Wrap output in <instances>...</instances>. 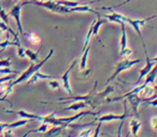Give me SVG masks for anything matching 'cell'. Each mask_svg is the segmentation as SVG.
Here are the masks:
<instances>
[{"label": "cell", "mask_w": 157, "mask_h": 137, "mask_svg": "<svg viewBox=\"0 0 157 137\" xmlns=\"http://www.w3.org/2000/svg\"><path fill=\"white\" fill-rule=\"evenodd\" d=\"M114 90H115V88L113 87V86H109L108 85L107 87H105V89L103 90V91L101 92H96L94 96V102H95V106H98V105L102 104L103 102H105V100L108 98V96L111 93H113Z\"/></svg>", "instance_id": "obj_9"}, {"label": "cell", "mask_w": 157, "mask_h": 137, "mask_svg": "<svg viewBox=\"0 0 157 137\" xmlns=\"http://www.w3.org/2000/svg\"><path fill=\"white\" fill-rule=\"evenodd\" d=\"M48 86H50V88L53 90H56V89H59V88H60L59 81H55V79H50V81H48Z\"/></svg>", "instance_id": "obj_23"}, {"label": "cell", "mask_w": 157, "mask_h": 137, "mask_svg": "<svg viewBox=\"0 0 157 137\" xmlns=\"http://www.w3.org/2000/svg\"><path fill=\"white\" fill-rule=\"evenodd\" d=\"M6 128H9V123L7 122H0V133L2 134V132Z\"/></svg>", "instance_id": "obj_31"}, {"label": "cell", "mask_w": 157, "mask_h": 137, "mask_svg": "<svg viewBox=\"0 0 157 137\" xmlns=\"http://www.w3.org/2000/svg\"><path fill=\"white\" fill-rule=\"evenodd\" d=\"M157 76V64L155 65L154 67L152 69L150 73L145 76V81L144 83L142 84L143 86H147V85H154V81H155V78Z\"/></svg>", "instance_id": "obj_13"}, {"label": "cell", "mask_w": 157, "mask_h": 137, "mask_svg": "<svg viewBox=\"0 0 157 137\" xmlns=\"http://www.w3.org/2000/svg\"><path fill=\"white\" fill-rule=\"evenodd\" d=\"M143 48H144V52H145V65H144L143 67H142L141 70H140V73H139V77H138V79L137 81L133 83V86H136L137 87L139 84H141V81H142V79L143 78H145V76L148 74V73L152 71V69L155 67V63L153 62L152 60H151L150 58H148V56H147V52H146V46L145 45H143Z\"/></svg>", "instance_id": "obj_7"}, {"label": "cell", "mask_w": 157, "mask_h": 137, "mask_svg": "<svg viewBox=\"0 0 157 137\" xmlns=\"http://www.w3.org/2000/svg\"><path fill=\"white\" fill-rule=\"evenodd\" d=\"M123 105H124V113L122 115H116V114H107V115H102L101 117L96 118L94 122H110V121H113V120H121V121H125L126 118H130L131 113L130 110H128V106H127V100L124 99L123 101Z\"/></svg>", "instance_id": "obj_3"}, {"label": "cell", "mask_w": 157, "mask_h": 137, "mask_svg": "<svg viewBox=\"0 0 157 137\" xmlns=\"http://www.w3.org/2000/svg\"><path fill=\"white\" fill-rule=\"evenodd\" d=\"M78 137H80V136H78Z\"/></svg>", "instance_id": "obj_39"}, {"label": "cell", "mask_w": 157, "mask_h": 137, "mask_svg": "<svg viewBox=\"0 0 157 137\" xmlns=\"http://www.w3.org/2000/svg\"><path fill=\"white\" fill-rule=\"evenodd\" d=\"M17 55L21 58H26V55H25V47L23 46H18L17 47Z\"/></svg>", "instance_id": "obj_28"}, {"label": "cell", "mask_w": 157, "mask_h": 137, "mask_svg": "<svg viewBox=\"0 0 157 137\" xmlns=\"http://www.w3.org/2000/svg\"><path fill=\"white\" fill-rule=\"evenodd\" d=\"M76 62H78V60L76 59H74L73 61L71 62V64L69 65V67L67 69V71H66L65 73H63V75L61 76V81H63V88H65V90L68 92V93L70 94V96H72L73 94V92H72V89H71V86H70V81H69V74H70V71L73 69L74 67H75Z\"/></svg>", "instance_id": "obj_10"}, {"label": "cell", "mask_w": 157, "mask_h": 137, "mask_svg": "<svg viewBox=\"0 0 157 137\" xmlns=\"http://www.w3.org/2000/svg\"><path fill=\"white\" fill-rule=\"evenodd\" d=\"M94 24H95V20H93V23L90 24V29L87 31V35H86V39H85V42H84V46H83V50H85L87 48V46H90V38L93 35V29H94Z\"/></svg>", "instance_id": "obj_18"}, {"label": "cell", "mask_w": 157, "mask_h": 137, "mask_svg": "<svg viewBox=\"0 0 157 137\" xmlns=\"http://www.w3.org/2000/svg\"><path fill=\"white\" fill-rule=\"evenodd\" d=\"M26 37L33 44H40L42 41L41 37L37 33H29V34H26Z\"/></svg>", "instance_id": "obj_19"}, {"label": "cell", "mask_w": 157, "mask_h": 137, "mask_svg": "<svg viewBox=\"0 0 157 137\" xmlns=\"http://www.w3.org/2000/svg\"><path fill=\"white\" fill-rule=\"evenodd\" d=\"M92 132H93V128H86V130L82 131V132L80 133L78 136H80V137H92V136H90Z\"/></svg>", "instance_id": "obj_26"}, {"label": "cell", "mask_w": 157, "mask_h": 137, "mask_svg": "<svg viewBox=\"0 0 157 137\" xmlns=\"http://www.w3.org/2000/svg\"><path fill=\"white\" fill-rule=\"evenodd\" d=\"M39 52H40V50H38V52H33V50L29 49V48H25V55H26V57H28L29 60L33 63H38V62L41 61V60H39V58H38Z\"/></svg>", "instance_id": "obj_15"}, {"label": "cell", "mask_w": 157, "mask_h": 137, "mask_svg": "<svg viewBox=\"0 0 157 137\" xmlns=\"http://www.w3.org/2000/svg\"><path fill=\"white\" fill-rule=\"evenodd\" d=\"M151 124H152L153 130L157 131V116H155V117H152V119H151Z\"/></svg>", "instance_id": "obj_30"}, {"label": "cell", "mask_w": 157, "mask_h": 137, "mask_svg": "<svg viewBox=\"0 0 157 137\" xmlns=\"http://www.w3.org/2000/svg\"><path fill=\"white\" fill-rule=\"evenodd\" d=\"M90 46H87V48H86L85 50H83V55H82V58H81V63H80V69H81V71L86 70L87 57H88V54H90Z\"/></svg>", "instance_id": "obj_17"}, {"label": "cell", "mask_w": 157, "mask_h": 137, "mask_svg": "<svg viewBox=\"0 0 157 137\" xmlns=\"http://www.w3.org/2000/svg\"><path fill=\"white\" fill-rule=\"evenodd\" d=\"M26 5H39V7H43L44 9L48 10L51 12H54V13H58V14H69V8L63 7L60 5L56 2V1H48V2H39V1H33V2H29L26 1Z\"/></svg>", "instance_id": "obj_4"}, {"label": "cell", "mask_w": 157, "mask_h": 137, "mask_svg": "<svg viewBox=\"0 0 157 137\" xmlns=\"http://www.w3.org/2000/svg\"><path fill=\"white\" fill-rule=\"evenodd\" d=\"M105 23H107V20H105V18L103 20V18H101V16H99V17H97V20H95L94 29H93V35L96 37L97 41L101 44V46H105V45L102 44V41H101L100 38H99V29H100V27L102 26L103 24H105Z\"/></svg>", "instance_id": "obj_11"}, {"label": "cell", "mask_w": 157, "mask_h": 137, "mask_svg": "<svg viewBox=\"0 0 157 137\" xmlns=\"http://www.w3.org/2000/svg\"><path fill=\"white\" fill-rule=\"evenodd\" d=\"M154 16H155V17H157V14H155V15H154Z\"/></svg>", "instance_id": "obj_38"}, {"label": "cell", "mask_w": 157, "mask_h": 137, "mask_svg": "<svg viewBox=\"0 0 157 137\" xmlns=\"http://www.w3.org/2000/svg\"><path fill=\"white\" fill-rule=\"evenodd\" d=\"M129 134H130V132H128V133H127V134H126V136H125V137H129ZM110 137H111V136H110Z\"/></svg>", "instance_id": "obj_36"}, {"label": "cell", "mask_w": 157, "mask_h": 137, "mask_svg": "<svg viewBox=\"0 0 157 137\" xmlns=\"http://www.w3.org/2000/svg\"><path fill=\"white\" fill-rule=\"evenodd\" d=\"M121 26H122V37H121L120 55L124 59H126L132 54V50H131V48H129L127 46V33H126V27H125L126 25H125V23H123V24H121Z\"/></svg>", "instance_id": "obj_8"}, {"label": "cell", "mask_w": 157, "mask_h": 137, "mask_svg": "<svg viewBox=\"0 0 157 137\" xmlns=\"http://www.w3.org/2000/svg\"><path fill=\"white\" fill-rule=\"evenodd\" d=\"M11 65H12V62L10 58L1 59V60H0V67H10Z\"/></svg>", "instance_id": "obj_25"}, {"label": "cell", "mask_w": 157, "mask_h": 137, "mask_svg": "<svg viewBox=\"0 0 157 137\" xmlns=\"http://www.w3.org/2000/svg\"><path fill=\"white\" fill-rule=\"evenodd\" d=\"M151 60H152L153 62L155 63V64H157V56H156V57H154V58H152V59H151Z\"/></svg>", "instance_id": "obj_33"}, {"label": "cell", "mask_w": 157, "mask_h": 137, "mask_svg": "<svg viewBox=\"0 0 157 137\" xmlns=\"http://www.w3.org/2000/svg\"><path fill=\"white\" fill-rule=\"evenodd\" d=\"M13 1H14L15 3H20V0H13Z\"/></svg>", "instance_id": "obj_35"}, {"label": "cell", "mask_w": 157, "mask_h": 137, "mask_svg": "<svg viewBox=\"0 0 157 137\" xmlns=\"http://www.w3.org/2000/svg\"><path fill=\"white\" fill-rule=\"evenodd\" d=\"M88 105L86 104L85 102H74L72 105L70 106L66 107L63 110H74V111H78L81 110V109H84V108H87Z\"/></svg>", "instance_id": "obj_16"}, {"label": "cell", "mask_w": 157, "mask_h": 137, "mask_svg": "<svg viewBox=\"0 0 157 137\" xmlns=\"http://www.w3.org/2000/svg\"><path fill=\"white\" fill-rule=\"evenodd\" d=\"M156 29H157V28H156Z\"/></svg>", "instance_id": "obj_40"}, {"label": "cell", "mask_w": 157, "mask_h": 137, "mask_svg": "<svg viewBox=\"0 0 157 137\" xmlns=\"http://www.w3.org/2000/svg\"><path fill=\"white\" fill-rule=\"evenodd\" d=\"M48 131V123H42L39 128H35V133H46Z\"/></svg>", "instance_id": "obj_24"}, {"label": "cell", "mask_w": 157, "mask_h": 137, "mask_svg": "<svg viewBox=\"0 0 157 137\" xmlns=\"http://www.w3.org/2000/svg\"><path fill=\"white\" fill-rule=\"evenodd\" d=\"M53 54H54V49H51L50 52H48V55L45 57V59H43V60H41L40 62H38V63H31L30 67H29L26 71H24V72L20 75V77H17V78L14 79L13 81H11L10 84H8L7 88H6V89H3V90H1V91H3V93H5L6 98H7V96H9L12 91H13L14 86H16L17 84H20V83H23V81H28V79L30 78V77L33 76L36 72H38V71H39L40 69L42 67V65L45 64L46 61H48V59L53 56Z\"/></svg>", "instance_id": "obj_1"}, {"label": "cell", "mask_w": 157, "mask_h": 137, "mask_svg": "<svg viewBox=\"0 0 157 137\" xmlns=\"http://www.w3.org/2000/svg\"><path fill=\"white\" fill-rule=\"evenodd\" d=\"M24 5H26V1H24V2L16 3V5H14L11 10H10V12L8 14H9V16L13 17L14 20L16 22V25H17L18 31H20L21 34H23V35H25V37H26V33H25L24 30H23L22 22H21V12H22V8L24 7Z\"/></svg>", "instance_id": "obj_6"}, {"label": "cell", "mask_w": 157, "mask_h": 137, "mask_svg": "<svg viewBox=\"0 0 157 137\" xmlns=\"http://www.w3.org/2000/svg\"><path fill=\"white\" fill-rule=\"evenodd\" d=\"M5 101H7V98H6V96H2V98H0V102H5Z\"/></svg>", "instance_id": "obj_34"}, {"label": "cell", "mask_w": 157, "mask_h": 137, "mask_svg": "<svg viewBox=\"0 0 157 137\" xmlns=\"http://www.w3.org/2000/svg\"><path fill=\"white\" fill-rule=\"evenodd\" d=\"M153 18H155V16H151V17H147V18H143V20H132V18L128 17V16L124 15V17H123V22L125 23V24H129L131 27H132L133 29H135V31L138 33V35H139V38L141 39L142 41V44L143 45H145V42H144L143 38H142V33H141V28L145 25V23H147L148 20H153Z\"/></svg>", "instance_id": "obj_5"}, {"label": "cell", "mask_w": 157, "mask_h": 137, "mask_svg": "<svg viewBox=\"0 0 157 137\" xmlns=\"http://www.w3.org/2000/svg\"><path fill=\"white\" fill-rule=\"evenodd\" d=\"M141 121L138 119H136V118H133V119H131L130 123H129V128H130L131 133H132L133 137H139L138 136V132L140 131V128H141Z\"/></svg>", "instance_id": "obj_14"}, {"label": "cell", "mask_w": 157, "mask_h": 137, "mask_svg": "<svg viewBox=\"0 0 157 137\" xmlns=\"http://www.w3.org/2000/svg\"><path fill=\"white\" fill-rule=\"evenodd\" d=\"M0 20L9 26V14L5 11V9L1 5H0Z\"/></svg>", "instance_id": "obj_21"}, {"label": "cell", "mask_w": 157, "mask_h": 137, "mask_svg": "<svg viewBox=\"0 0 157 137\" xmlns=\"http://www.w3.org/2000/svg\"><path fill=\"white\" fill-rule=\"evenodd\" d=\"M2 137H14L13 130L12 128H6L2 132Z\"/></svg>", "instance_id": "obj_27"}, {"label": "cell", "mask_w": 157, "mask_h": 137, "mask_svg": "<svg viewBox=\"0 0 157 137\" xmlns=\"http://www.w3.org/2000/svg\"><path fill=\"white\" fill-rule=\"evenodd\" d=\"M14 81V77L11 76V75H8V76L5 77H0V90H3L7 88L8 84H6L7 81Z\"/></svg>", "instance_id": "obj_20"}, {"label": "cell", "mask_w": 157, "mask_h": 137, "mask_svg": "<svg viewBox=\"0 0 157 137\" xmlns=\"http://www.w3.org/2000/svg\"><path fill=\"white\" fill-rule=\"evenodd\" d=\"M138 63H141V59H129V58H126V59H124V60L121 61V62H118L117 64L115 65V67H114L113 74H112L111 76L107 79V83H105V85L108 86L110 81H113L114 79H115L116 77L121 74V73L129 70V69H131L133 65L138 64Z\"/></svg>", "instance_id": "obj_2"}, {"label": "cell", "mask_w": 157, "mask_h": 137, "mask_svg": "<svg viewBox=\"0 0 157 137\" xmlns=\"http://www.w3.org/2000/svg\"><path fill=\"white\" fill-rule=\"evenodd\" d=\"M101 125H102V123H101V122H98V124H97V128H96V131L94 132V135H93L92 137H99V134H100Z\"/></svg>", "instance_id": "obj_29"}, {"label": "cell", "mask_w": 157, "mask_h": 137, "mask_svg": "<svg viewBox=\"0 0 157 137\" xmlns=\"http://www.w3.org/2000/svg\"><path fill=\"white\" fill-rule=\"evenodd\" d=\"M146 104L150 105V106L156 107L157 106V98L155 99V100H152V101H148V102H146Z\"/></svg>", "instance_id": "obj_32"}, {"label": "cell", "mask_w": 157, "mask_h": 137, "mask_svg": "<svg viewBox=\"0 0 157 137\" xmlns=\"http://www.w3.org/2000/svg\"><path fill=\"white\" fill-rule=\"evenodd\" d=\"M54 77L55 76H52V75H46V74H43V73H41V72H36L35 74L33 75V76L30 77V78L27 81V84L28 85H33V84H35V83H37L39 79H54Z\"/></svg>", "instance_id": "obj_12"}, {"label": "cell", "mask_w": 157, "mask_h": 137, "mask_svg": "<svg viewBox=\"0 0 157 137\" xmlns=\"http://www.w3.org/2000/svg\"><path fill=\"white\" fill-rule=\"evenodd\" d=\"M33 1H37V0H29V2H33Z\"/></svg>", "instance_id": "obj_37"}, {"label": "cell", "mask_w": 157, "mask_h": 137, "mask_svg": "<svg viewBox=\"0 0 157 137\" xmlns=\"http://www.w3.org/2000/svg\"><path fill=\"white\" fill-rule=\"evenodd\" d=\"M0 73H2V74H8V75L18 74L17 71L12 70V69H10V67H0Z\"/></svg>", "instance_id": "obj_22"}]
</instances>
